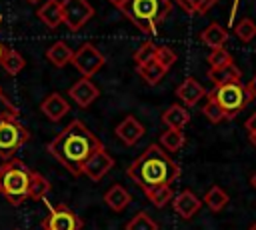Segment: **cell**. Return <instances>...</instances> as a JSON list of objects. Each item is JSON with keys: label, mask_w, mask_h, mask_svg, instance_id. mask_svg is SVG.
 Returning <instances> with one entry per match:
<instances>
[{"label": "cell", "mask_w": 256, "mask_h": 230, "mask_svg": "<svg viewBox=\"0 0 256 230\" xmlns=\"http://www.w3.org/2000/svg\"><path fill=\"white\" fill-rule=\"evenodd\" d=\"M154 60H156L162 68H166V70H168L170 66H174V64H176L178 56H176V52H174L172 48H168V46H156Z\"/></svg>", "instance_id": "f546056e"}, {"label": "cell", "mask_w": 256, "mask_h": 230, "mask_svg": "<svg viewBox=\"0 0 256 230\" xmlns=\"http://www.w3.org/2000/svg\"><path fill=\"white\" fill-rule=\"evenodd\" d=\"M248 230H256V222H254V224H252V226H250Z\"/></svg>", "instance_id": "b9f144b4"}, {"label": "cell", "mask_w": 256, "mask_h": 230, "mask_svg": "<svg viewBox=\"0 0 256 230\" xmlns=\"http://www.w3.org/2000/svg\"><path fill=\"white\" fill-rule=\"evenodd\" d=\"M234 32H236V36H238L242 42H250V40L256 36V22L250 20V18H242V20L236 24Z\"/></svg>", "instance_id": "4dcf8cb0"}, {"label": "cell", "mask_w": 256, "mask_h": 230, "mask_svg": "<svg viewBox=\"0 0 256 230\" xmlns=\"http://www.w3.org/2000/svg\"><path fill=\"white\" fill-rule=\"evenodd\" d=\"M28 140H30V132L18 120V116L0 118V158L10 160Z\"/></svg>", "instance_id": "8992f818"}, {"label": "cell", "mask_w": 256, "mask_h": 230, "mask_svg": "<svg viewBox=\"0 0 256 230\" xmlns=\"http://www.w3.org/2000/svg\"><path fill=\"white\" fill-rule=\"evenodd\" d=\"M202 204H206L212 212H220V210H224V206L228 204V194H226L224 188H220V186H212V188L204 194Z\"/></svg>", "instance_id": "603a6c76"}, {"label": "cell", "mask_w": 256, "mask_h": 230, "mask_svg": "<svg viewBox=\"0 0 256 230\" xmlns=\"http://www.w3.org/2000/svg\"><path fill=\"white\" fill-rule=\"evenodd\" d=\"M218 0H190V10L192 14H206Z\"/></svg>", "instance_id": "836d02e7"}, {"label": "cell", "mask_w": 256, "mask_h": 230, "mask_svg": "<svg viewBox=\"0 0 256 230\" xmlns=\"http://www.w3.org/2000/svg\"><path fill=\"white\" fill-rule=\"evenodd\" d=\"M104 62H106V58L102 56V52L90 42L82 44L72 56V64L82 74V78H92L104 66Z\"/></svg>", "instance_id": "52a82bcc"}, {"label": "cell", "mask_w": 256, "mask_h": 230, "mask_svg": "<svg viewBox=\"0 0 256 230\" xmlns=\"http://www.w3.org/2000/svg\"><path fill=\"white\" fill-rule=\"evenodd\" d=\"M208 78L214 86H222V84H228V82H240L242 72L234 62H230V64L220 66V68H210Z\"/></svg>", "instance_id": "2e32d148"}, {"label": "cell", "mask_w": 256, "mask_h": 230, "mask_svg": "<svg viewBox=\"0 0 256 230\" xmlns=\"http://www.w3.org/2000/svg\"><path fill=\"white\" fill-rule=\"evenodd\" d=\"M154 52H156V44H152V42H144V44L134 52L136 68L142 66V64H146L148 60H152V58H154Z\"/></svg>", "instance_id": "d6a6232c"}, {"label": "cell", "mask_w": 256, "mask_h": 230, "mask_svg": "<svg viewBox=\"0 0 256 230\" xmlns=\"http://www.w3.org/2000/svg\"><path fill=\"white\" fill-rule=\"evenodd\" d=\"M2 68L8 72V74H18L20 70H24V66H26V60H24V56L18 52V50H8L6 48V52H4V56H2Z\"/></svg>", "instance_id": "d4e9b609"}, {"label": "cell", "mask_w": 256, "mask_h": 230, "mask_svg": "<svg viewBox=\"0 0 256 230\" xmlns=\"http://www.w3.org/2000/svg\"><path fill=\"white\" fill-rule=\"evenodd\" d=\"M246 90H248V94H250V98H256V76L250 80V84L246 86Z\"/></svg>", "instance_id": "d590c367"}, {"label": "cell", "mask_w": 256, "mask_h": 230, "mask_svg": "<svg viewBox=\"0 0 256 230\" xmlns=\"http://www.w3.org/2000/svg\"><path fill=\"white\" fill-rule=\"evenodd\" d=\"M16 230H18V228H16Z\"/></svg>", "instance_id": "bcb514c9"}, {"label": "cell", "mask_w": 256, "mask_h": 230, "mask_svg": "<svg viewBox=\"0 0 256 230\" xmlns=\"http://www.w3.org/2000/svg\"><path fill=\"white\" fill-rule=\"evenodd\" d=\"M70 98L80 106V108H88L100 94L98 86L90 80V78H80L76 84H72V88L68 90Z\"/></svg>", "instance_id": "8fae6325"}, {"label": "cell", "mask_w": 256, "mask_h": 230, "mask_svg": "<svg viewBox=\"0 0 256 230\" xmlns=\"http://www.w3.org/2000/svg\"><path fill=\"white\" fill-rule=\"evenodd\" d=\"M176 96H178L186 106H194V104L200 102V98L206 96V90H204V86H202L198 80H194V78H184V82L176 88Z\"/></svg>", "instance_id": "5bb4252c"}, {"label": "cell", "mask_w": 256, "mask_h": 230, "mask_svg": "<svg viewBox=\"0 0 256 230\" xmlns=\"http://www.w3.org/2000/svg\"><path fill=\"white\" fill-rule=\"evenodd\" d=\"M176 4L184 10V12H188V14H192V10H190V0H176Z\"/></svg>", "instance_id": "8d00e7d4"}, {"label": "cell", "mask_w": 256, "mask_h": 230, "mask_svg": "<svg viewBox=\"0 0 256 230\" xmlns=\"http://www.w3.org/2000/svg\"><path fill=\"white\" fill-rule=\"evenodd\" d=\"M250 182H252V186H254V190H256V174L252 176V180H250Z\"/></svg>", "instance_id": "60d3db41"}, {"label": "cell", "mask_w": 256, "mask_h": 230, "mask_svg": "<svg viewBox=\"0 0 256 230\" xmlns=\"http://www.w3.org/2000/svg\"><path fill=\"white\" fill-rule=\"evenodd\" d=\"M126 230H158V224L148 212H138L128 220Z\"/></svg>", "instance_id": "83f0119b"}, {"label": "cell", "mask_w": 256, "mask_h": 230, "mask_svg": "<svg viewBox=\"0 0 256 230\" xmlns=\"http://www.w3.org/2000/svg\"><path fill=\"white\" fill-rule=\"evenodd\" d=\"M232 62V56H230V52L222 46V48H214L212 52H210V56H208V64H210V68H220V66H226V64H230Z\"/></svg>", "instance_id": "1f68e13d"}, {"label": "cell", "mask_w": 256, "mask_h": 230, "mask_svg": "<svg viewBox=\"0 0 256 230\" xmlns=\"http://www.w3.org/2000/svg\"><path fill=\"white\" fill-rule=\"evenodd\" d=\"M202 112H204V116L212 122V124H220L222 120H228V116H226V112L208 96V100H206V104L202 106Z\"/></svg>", "instance_id": "f1b7e54d"}, {"label": "cell", "mask_w": 256, "mask_h": 230, "mask_svg": "<svg viewBox=\"0 0 256 230\" xmlns=\"http://www.w3.org/2000/svg\"><path fill=\"white\" fill-rule=\"evenodd\" d=\"M146 196H148V200H150L156 208H162V206H166L168 202H172L174 190H172L170 184H162V186H156V188L146 190Z\"/></svg>", "instance_id": "cb8c5ba5"}, {"label": "cell", "mask_w": 256, "mask_h": 230, "mask_svg": "<svg viewBox=\"0 0 256 230\" xmlns=\"http://www.w3.org/2000/svg\"><path fill=\"white\" fill-rule=\"evenodd\" d=\"M208 96L226 112L228 120H232L238 112H242L252 100L242 82H228V84L216 86V90H212Z\"/></svg>", "instance_id": "5b68a950"}, {"label": "cell", "mask_w": 256, "mask_h": 230, "mask_svg": "<svg viewBox=\"0 0 256 230\" xmlns=\"http://www.w3.org/2000/svg\"><path fill=\"white\" fill-rule=\"evenodd\" d=\"M178 176H180V166L158 144H150L128 166V178L136 182L144 192L162 184H172Z\"/></svg>", "instance_id": "7a4b0ae2"}, {"label": "cell", "mask_w": 256, "mask_h": 230, "mask_svg": "<svg viewBox=\"0 0 256 230\" xmlns=\"http://www.w3.org/2000/svg\"><path fill=\"white\" fill-rule=\"evenodd\" d=\"M108 2H110V4H114V6H118V8H120V6H122V4H124V2H126V0H108Z\"/></svg>", "instance_id": "74e56055"}, {"label": "cell", "mask_w": 256, "mask_h": 230, "mask_svg": "<svg viewBox=\"0 0 256 230\" xmlns=\"http://www.w3.org/2000/svg\"><path fill=\"white\" fill-rule=\"evenodd\" d=\"M162 122L168 126V128H174V130H182L188 122H190V112L180 106V104H172L168 106L164 112H162Z\"/></svg>", "instance_id": "e0dca14e"}, {"label": "cell", "mask_w": 256, "mask_h": 230, "mask_svg": "<svg viewBox=\"0 0 256 230\" xmlns=\"http://www.w3.org/2000/svg\"><path fill=\"white\" fill-rule=\"evenodd\" d=\"M172 206H174V210H176V214H178L180 218L190 220V218L200 210L202 202H200V198H198L192 190L186 188V190H180L178 194H174Z\"/></svg>", "instance_id": "7c38bea8"}, {"label": "cell", "mask_w": 256, "mask_h": 230, "mask_svg": "<svg viewBox=\"0 0 256 230\" xmlns=\"http://www.w3.org/2000/svg\"><path fill=\"white\" fill-rule=\"evenodd\" d=\"M36 14L48 28H58L62 24V4H60V0H46Z\"/></svg>", "instance_id": "ac0fdd59"}, {"label": "cell", "mask_w": 256, "mask_h": 230, "mask_svg": "<svg viewBox=\"0 0 256 230\" xmlns=\"http://www.w3.org/2000/svg\"><path fill=\"white\" fill-rule=\"evenodd\" d=\"M116 136L126 144L134 146L142 136H144V126L136 116H126L118 126H116Z\"/></svg>", "instance_id": "4fadbf2b"}, {"label": "cell", "mask_w": 256, "mask_h": 230, "mask_svg": "<svg viewBox=\"0 0 256 230\" xmlns=\"http://www.w3.org/2000/svg\"><path fill=\"white\" fill-rule=\"evenodd\" d=\"M250 142H252V146H256V132L250 134Z\"/></svg>", "instance_id": "ab89813d"}, {"label": "cell", "mask_w": 256, "mask_h": 230, "mask_svg": "<svg viewBox=\"0 0 256 230\" xmlns=\"http://www.w3.org/2000/svg\"><path fill=\"white\" fill-rule=\"evenodd\" d=\"M104 202L114 210V212H122L128 204H130V194L124 186L120 184H112L106 192H104Z\"/></svg>", "instance_id": "d6986e66"}, {"label": "cell", "mask_w": 256, "mask_h": 230, "mask_svg": "<svg viewBox=\"0 0 256 230\" xmlns=\"http://www.w3.org/2000/svg\"><path fill=\"white\" fill-rule=\"evenodd\" d=\"M112 166H114V158L106 152L104 146H100V148H96V150L88 156V160L82 164V174L88 176L90 180L98 182V180H102V178L112 170Z\"/></svg>", "instance_id": "30bf717a"}, {"label": "cell", "mask_w": 256, "mask_h": 230, "mask_svg": "<svg viewBox=\"0 0 256 230\" xmlns=\"http://www.w3.org/2000/svg\"><path fill=\"white\" fill-rule=\"evenodd\" d=\"M0 20H2V16H0Z\"/></svg>", "instance_id": "f6af8a7d"}, {"label": "cell", "mask_w": 256, "mask_h": 230, "mask_svg": "<svg viewBox=\"0 0 256 230\" xmlns=\"http://www.w3.org/2000/svg\"><path fill=\"white\" fill-rule=\"evenodd\" d=\"M50 192V182L38 174V172H32V180H30V190H28V198L30 200H42L46 194Z\"/></svg>", "instance_id": "4316f807"}, {"label": "cell", "mask_w": 256, "mask_h": 230, "mask_svg": "<svg viewBox=\"0 0 256 230\" xmlns=\"http://www.w3.org/2000/svg\"><path fill=\"white\" fill-rule=\"evenodd\" d=\"M0 96H4V94H2V90H0Z\"/></svg>", "instance_id": "ee69618b"}, {"label": "cell", "mask_w": 256, "mask_h": 230, "mask_svg": "<svg viewBox=\"0 0 256 230\" xmlns=\"http://www.w3.org/2000/svg\"><path fill=\"white\" fill-rule=\"evenodd\" d=\"M186 142V136L182 130H174V128H168L166 132H162L160 136V148L164 152H178Z\"/></svg>", "instance_id": "7402d4cb"}, {"label": "cell", "mask_w": 256, "mask_h": 230, "mask_svg": "<svg viewBox=\"0 0 256 230\" xmlns=\"http://www.w3.org/2000/svg\"><path fill=\"white\" fill-rule=\"evenodd\" d=\"M28 2H38V0H28Z\"/></svg>", "instance_id": "7bdbcfd3"}, {"label": "cell", "mask_w": 256, "mask_h": 230, "mask_svg": "<svg viewBox=\"0 0 256 230\" xmlns=\"http://www.w3.org/2000/svg\"><path fill=\"white\" fill-rule=\"evenodd\" d=\"M244 126H246V130H248V134H254V132H256V112L246 120Z\"/></svg>", "instance_id": "e575fe53"}, {"label": "cell", "mask_w": 256, "mask_h": 230, "mask_svg": "<svg viewBox=\"0 0 256 230\" xmlns=\"http://www.w3.org/2000/svg\"><path fill=\"white\" fill-rule=\"evenodd\" d=\"M40 110H42V114L46 118H50L52 122H58V120H62L68 114L70 106H68V102L60 94L54 92V94H50V96L44 98V102L40 104Z\"/></svg>", "instance_id": "9a60e30c"}, {"label": "cell", "mask_w": 256, "mask_h": 230, "mask_svg": "<svg viewBox=\"0 0 256 230\" xmlns=\"http://www.w3.org/2000/svg\"><path fill=\"white\" fill-rule=\"evenodd\" d=\"M138 72H140V76L148 82V84H158L162 78H164V74H166V68H162L154 58L152 60H148L146 64H142V66H138Z\"/></svg>", "instance_id": "484cf974"}, {"label": "cell", "mask_w": 256, "mask_h": 230, "mask_svg": "<svg viewBox=\"0 0 256 230\" xmlns=\"http://www.w3.org/2000/svg\"><path fill=\"white\" fill-rule=\"evenodd\" d=\"M32 170L18 158L4 160L0 164V194L12 204L20 206L24 200H28Z\"/></svg>", "instance_id": "277c9868"}, {"label": "cell", "mask_w": 256, "mask_h": 230, "mask_svg": "<svg viewBox=\"0 0 256 230\" xmlns=\"http://www.w3.org/2000/svg\"><path fill=\"white\" fill-rule=\"evenodd\" d=\"M72 56H74V52L68 48L66 42H54V44L46 50L48 62H50L52 66H56V68H62V66H66L68 62H72Z\"/></svg>", "instance_id": "44dd1931"}, {"label": "cell", "mask_w": 256, "mask_h": 230, "mask_svg": "<svg viewBox=\"0 0 256 230\" xmlns=\"http://www.w3.org/2000/svg\"><path fill=\"white\" fill-rule=\"evenodd\" d=\"M42 228L44 230H80L82 220L68 206L58 204V206H50L48 216L42 220Z\"/></svg>", "instance_id": "9c48e42d"}, {"label": "cell", "mask_w": 256, "mask_h": 230, "mask_svg": "<svg viewBox=\"0 0 256 230\" xmlns=\"http://www.w3.org/2000/svg\"><path fill=\"white\" fill-rule=\"evenodd\" d=\"M226 38H228V32L218 24V22H212V24H208L206 28H204V32L200 34V40L208 46V48H222L224 46V42H226Z\"/></svg>", "instance_id": "ffe728a7"}, {"label": "cell", "mask_w": 256, "mask_h": 230, "mask_svg": "<svg viewBox=\"0 0 256 230\" xmlns=\"http://www.w3.org/2000/svg\"><path fill=\"white\" fill-rule=\"evenodd\" d=\"M120 10L144 34H154L156 28L172 12L170 0H126Z\"/></svg>", "instance_id": "3957f363"}, {"label": "cell", "mask_w": 256, "mask_h": 230, "mask_svg": "<svg viewBox=\"0 0 256 230\" xmlns=\"http://www.w3.org/2000/svg\"><path fill=\"white\" fill-rule=\"evenodd\" d=\"M4 52H6V46L0 42V62H2V56H4Z\"/></svg>", "instance_id": "f35d334b"}, {"label": "cell", "mask_w": 256, "mask_h": 230, "mask_svg": "<svg viewBox=\"0 0 256 230\" xmlns=\"http://www.w3.org/2000/svg\"><path fill=\"white\" fill-rule=\"evenodd\" d=\"M62 24H66L72 32L80 30L92 16L94 8L88 0H62Z\"/></svg>", "instance_id": "ba28073f"}, {"label": "cell", "mask_w": 256, "mask_h": 230, "mask_svg": "<svg viewBox=\"0 0 256 230\" xmlns=\"http://www.w3.org/2000/svg\"><path fill=\"white\" fill-rule=\"evenodd\" d=\"M102 142L96 138L92 130L82 120H72L52 142L48 144V152L72 174H82V164L88 160V156L100 148Z\"/></svg>", "instance_id": "6da1fadb"}]
</instances>
